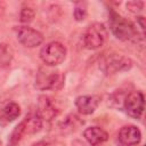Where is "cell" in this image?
Here are the masks:
<instances>
[{
    "instance_id": "obj_2",
    "label": "cell",
    "mask_w": 146,
    "mask_h": 146,
    "mask_svg": "<svg viewBox=\"0 0 146 146\" xmlns=\"http://www.w3.org/2000/svg\"><path fill=\"white\" fill-rule=\"evenodd\" d=\"M99 70L105 75H113L119 72L129 71L133 62L128 56H124L123 54H119L115 51H108L104 52L99 58Z\"/></svg>"
},
{
    "instance_id": "obj_4",
    "label": "cell",
    "mask_w": 146,
    "mask_h": 146,
    "mask_svg": "<svg viewBox=\"0 0 146 146\" xmlns=\"http://www.w3.org/2000/svg\"><path fill=\"white\" fill-rule=\"evenodd\" d=\"M107 39V29L103 23L95 22L90 24L82 34L83 46L89 50L100 48Z\"/></svg>"
},
{
    "instance_id": "obj_8",
    "label": "cell",
    "mask_w": 146,
    "mask_h": 146,
    "mask_svg": "<svg viewBox=\"0 0 146 146\" xmlns=\"http://www.w3.org/2000/svg\"><path fill=\"white\" fill-rule=\"evenodd\" d=\"M74 104L79 113L83 115H90L97 110L98 105L100 104V97L97 95L78 96L74 100Z\"/></svg>"
},
{
    "instance_id": "obj_17",
    "label": "cell",
    "mask_w": 146,
    "mask_h": 146,
    "mask_svg": "<svg viewBox=\"0 0 146 146\" xmlns=\"http://www.w3.org/2000/svg\"><path fill=\"white\" fill-rule=\"evenodd\" d=\"M34 15H35V13L31 7H24V8H22V10L19 13V21L23 24H29L33 21Z\"/></svg>"
},
{
    "instance_id": "obj_19",
    "label": "cell",
    "mask_w": 146,
    "mask_h": 146,
    "mask_svg": "<svg viewBox=\"0 0 146 146\" xmlns=\"http://www.w3.org/2000/svg\"><path fill=\"white\" fill-rule=\"evenodd\" d=\"M137 24L139 25V27L141 30V34L144 35V31H145V18H144V16H138L137 17Z\"/></svg>"
},
{
    "instance_id": "obj_9",
    "label": "cell",
    "mask_w": 146,
    "mask_h": 146,
    "mask_svg": "<svg viewBox=\"0 0 146 146\" xmlns=\"http://www.w3.org/2000/svg\"><path fill=\"white\" fill-rule=\"evenodd\" d=\"M59 113V110L54 104V102L46 95H41L38 100V110L36 114L41 117V120L50 121L55 119Z\"/></svg>"
},
{
    "instance_id": "obj_11",
    "label": "cell",
    "mask_w": 146,
    "mask_h": 146,
    "mask_svg": "<svg viewBox=\"0 0 146 146\" xmlns=\"http://www.w3.org/2000/svg\"><path fill=\"white\" fill-rule=\"evenodd\" d=\"M83 137L90 146H98L108 139V133L99 127H89L83 131Z\"/></svg>"
},
{
    "instance_id": "obj_6",
    "label": "cell",
    "mask_w": 146,
    "mask_h": 146,
    "mask_svg": "<svg viewBox=\"0 0 146 146\" xmlns=\"http://www.w3.org/2000/svg\"><path fill=\"white\" fill-rule=\"evenodd\" d=\"M123 107L127 114L133 119H140L145 108V97L140 90L129 92L123 100Z\"/></svg>"
},
{
    "instance_id": "obj_20",
    "label": "cell",
    "mask_w": 146,
    "mask_h": 146,
    "mask_svg": "<svg viewBox=\"0 0 146 146\" xmlns=\"http://www.w3.org/2000/svg\"><path fill=\"white\" fill-rule=\"evenodd\" d=\"M71 146H88V145L80 139H73L71 143Z\"/></svg>"
},
{
    "instance_id": "obj_3",
    "label": "cell",
    "mask_w": 146,
    "mask_h": 146,
    "mask_svg": "<svg viewBox=\"0 0 146 146\" xmlns=\"http://www.w3.org/2000/svg\"><path fill=\"white\" fill-rule=\"evenodd\" d=\"M65 76L58 70L39 68L35 75V88L39 90H59L64 86Z\"/></svg>"
},
{
    "instance_id": "obj_15",
    "label": "cell",
    "mask_w": 146,
    "mask_h": 146,
    "mask_svg": "<svg viewBox=\"0 0 146 146\" xmlns=\"http://www.w3.org/2000/svg\"><path fill=\"white\" fill-rule=\"evenodd\" d=\"M25 135H26V129H25V122H24V120H23V121L19 122V123L15 127V129L13 130V132H11V135H10V137H9V145H10V146H16V145L22 140V138H23Z\"/></svg>"
},
{
    "instance_id": "obj_21",
    "label": "cell",
    "mask_w": 146,
    "mask_h": 146,
    "mask_svg": "<svg viewBox=\"0 0 146 146\" xmlns=\"http://www.w3.org/2000/svg\"><path fill=\"white\" fill-rule=\"evenodd\" d=\"M5 9H6V2L2 1V0H0V17L3 15Z\"/></svg>"
},
{
    "instance_id": "obj_5",
    "label": "cell",
    "mask_w": 146,
    "mask_h": 146,
    "mask_svg": "<svg viewBox=\"0 0 146 146\" xmlns=\"http://www.w3.org/2000/svg\"><path fill=\"white\" fill-rule=\"evenodd\" d=\"M66 47L59 41H51L40 50L41 60L49 67L62 64L66 58Z\"/></svg>"
},
{
    "instance_id": "obj_16",
    "label": "cell",
    "mask_w": 146,
    "mask_h": 146,
    "mask_svg": "<svg viewBox=\"0 0 146 146\" xmlns=\"http://www.w3.org/2000/svg\"><path fill=\"white\" fill-rule=\"evenodd\" d=\"M88 15V9H87V2L84 1H79L75 3L74 6V10H73V16L74 19L76 22H82L86 19Z\"/></svg>"
},
{
    "instance_id": "obj_14",
    "label": "cell",
    "mask_w": 146,
    "mask_h": 146,
    "mask_svg": "<svg viewBox=\"0 0 146 146\" xmlns=\"http://www.w3.org/2000/svg\"><path fill=\"white\" fill-rule=\"evenodd\" d=\"M14 58V49L7 42L0 43V67L7 68L10 66Z\"/></svg>"
},
{
    "instance_id": "obj_18",
    "label": "cell",
    "mask_w": 146,
    "mask_h": 146,
    "mask_svg": "<svg viewBox=\"0 0 146 146\" xmlns=\"http://www.w3.org/2000/svg\"><path fill=\"white\" fill-rule=\"evenodd\" d=\"M125 6H127V9L130 11V13H132V14H138V13H140L141 10H143V8H144V2L143 1H136V0H133V1H128L127 3H125Z\"/></svg>"
},
{
    "instance_id": "obj_12",
    "label": "cell",
    "mask_w": 146,
    "mask_h": 146,
    "mask_svg": "<svg viewBox=\"0 0 146 146\" xmlns=\"http://www.w3.org/2000/svg\"><path fill=\"white\" fill-rule=\"evenodd\" d=\"M21 114V107L17 103L10 102L7 103L3 107L0 108V125H6L15 121Z\"/></svg>"
},
{
    "instance_id": "obj_10",
    "label": "cell",
    "mask_w": 146,
    "mask_h": 146,
    "mask_svg": "<svg viewBox=\"0 0 146 146\" xmlns=\"http://www.w3.org/2000/svg\"><path fill=\"white\" fill-rule=\"evenodd\" d=\"M119 140L124 146H135L138 145L141 140V132L138 127L128 124L120 129L119 131Z\"/></svg>"
},
{
    "instance_id": "obj_7",
    "label": "cell",
    "mask_w": 146,
    "mask_h": 146,
    "mask_svg": "<svg viewBox=\"0 0 146 146\" xmlns=\"http://www.w3.org/2000/svg\"><path fill=\"white\" fill-rule=\"evenodd\" d=\"M15 32H16V38H17L18 42L27 48H35V47L40 46L44 39L43 34L40 31H38L29 25L17 26L15 29Z\"/></svg>"
},
{
    "instance_id": "obj_1",
    "label": "cell",
    "mask_w": 146,
    "mask_h": 146,
    "mask_svg": "<svg viewBox=\"0 0 146 146\" xmlns=\"http://www.w3.org/2000/svg\"><path fill=\"white\" fill-rule=\"evenodd\" d=\"M108 24L112 33L116 39L121 41H138L139 33L136 26L130 21L117 14L114 9H108Z\"/></svg>"
},
{
    "instance_id": "obj_13",
    "label": "cell",
    "mask_w": 146,
    "mask_h": 146,
    "mask_svg": "<svg viewBox=\"0 0 146 146\" xmlns=\"http://www.w3.org/2000/svg\"><path fill=\"white\" fill-rule=\"evenodd\" d=\"M83 120L80 119V116H78L76 114H68L59 124H58V129L60 131V133L63 135H70L72 132H75L80 127L83 125Z\"/></svg>"
}]
</instances>
